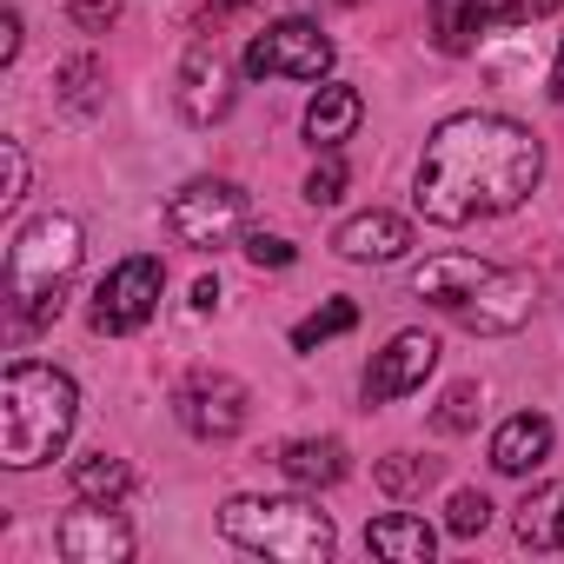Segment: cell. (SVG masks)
<instances>
[{"mask_svg": "<svg viewBox=\"0 0 564 564\" xmlns=\"http://www.w3.org/2000/svg\"><path fill=\"white\" fill-rule=\"evenodd\" d=\"M279 471H286L293 485H306V491H326V485H339L352 465H346V445H339V438H293L286 452H279Z\"/></svg>", "mask_w": 564, "mask_h": 564, "instance_id": "20", "label": "cell"}, {"mask_svg": "<svg viewBox=\"0 0 564 564\" xmlns=\"http://www.w3.org/2000/svg\"><path fill=\"white\" fill-rule=\"evenodd\" d=\"M531 306H538V286H531V272H491L485 286L452 313L465 333H485V339H498V333H518L524 319H531Z\"/></svg>", "mask_w": 564, "mask_h": 564, "instance_id": "11", "label": "cell"}, {"mask_svg": "<svg viewBox=\"0 0 564 564\" xmlns=\"http://www.w3.org/2000/svg\"><path fill=\"white\" fill-rule=\"evenodd\" d=\"M333 246H339V259H352V265H392V259L412 252V219L372 206V213H352V219L333 232Z\"/></svg>", "mask_w": 564, "mask_h": 564, "instance_id": "13", "label": "cell"}, {"mask_svg": "<svg viewBox=\"0 0 564 564\" xmlns=\"http://www.w3.org/2000/svg\"><path fill=\"white\" fill-rule=\"evenodd\" d=\"M511 531H518L524 551H564V478L531 485L524 505H518V518H511Z\"/></svg>", "mask_w": 564, "mask_h": 564, "instance_id": "18", "label": "cell"}, {"mask_svg": "<svg viewBox=\"0 0 564 564\" xmlns=\"http://www.w3.org/2000/svg\"><path fill=\"white\" fill-rule=\"evenodd\" d=\"M54 544H61L67 564H127V557H133V524H127L113 505L80 498V505L54 524Z\"/></svg>", "mask_w": 564, "mask_h": 564, "instance_id": "9", "label": "cell"}, {"mask_svg": "<svg viewBox=\"0 0 564 564\" xmlns=\"http://www.w3.org/2000/svg\"><path fill=\"white\" fill-rule=\"evenodd\" d=\"M239 8H246V0H206V14H199V28L213 34V28H219L226 14H239Z\"/></svg>", "mask_w": 564, "mask_h": 564, "instance_id": "32", "label": "cell"}, {"mask_svg": "<svg viewBox=\"0 0 564 564\" xmlns=\"http://www.w3.org/2000/svg\"><path fill=\"white\" fill-rule=\"evenodd\" d=\"M160 286H166V265L153 259V252H133V259H120L100 286H94V333H107V339H120V333H140L153 313H160Z\"/></svg>", "mask_w": 564, "mask_h": 564, "instance_id": "6", "label": "cell"}, {"mask_svg": "<svg viewBox=\"0 0 564 564\" xmlns=\"http://www.w3.org/2000/svg\"><path fill=\"white\" fill-rule=\"evenodd\" d=\"M491 272H498L491 259H471V252H432L425 265H412V293H419L425 306H438V313H458Z\"/></svg>", "mask_w": 564, "mask_h": 564, "instance_id": "14", "label": "cell"}, {"mask_svg": "<svg viewBox=\"0 0 564 564\" xmlns=\"http://www.w3.org/2000/svg\"><path fill=\"white\" fill-rule=\"evenodd\" d=\"M333 67V41L319 34V21H272L265 34L246 41V74L252 80H319Z\"/></svg>", "mask_w": 564, "mask_h": 564, "instance_id": "7", "label": "cell"}, {"mask_svg": "<svg viewBox=\"0 0 564 564\" xmlns=\"http://www.w3.org/2000/svg\"><path fill=\"white\" fill-rule=\"evenodd\" d=\"M54 100H61L67 113H94V107L107 100V67H100L94 54L61 61V74H54Z\"/></svg>", "mask_w": 564, "mask_h": 564, "instance_id": "22", "label": "cell"}, {"mask_svg": "<svg viewBox=\"0 0 564 564\" xmlns=\"http://www.w3.org/2000/svg\"><path fill=\"white\" fill-rule=\"evenodd\" d=\"M173 94H180V113H186L193 127H213V120L232 113L239 74H232V54L219 47V34H199V41L186 47L180 74H173Z\"/></svg>", "mask_w": 564, "mask_h": 564, "instance_id": "8", "label": "cell"}, {"mask_svg": "<svg viewBox=\"0 0 564 564\" xmlns=\"http://www.w3.org/2000/svg\"><path fill=\"white\" fill-rule=\"evenodd\" d=\"M352 326H359V306H352V300H326L313 319L293 326V352H313V346H326V339H339V333H352Z\"/></svg>", "mask_w": 564, "mask_h": 564, "instance_id": "23", "label": "cell"}, {"mask_svg": "<svg viewBox=\"0 0 564 564\" xmlns=\"http://www.w3.org/2000/svg\"><path fill=\"white\" fill-rule=\"evenodd\" d=\"M432 425H438V432H471V425H478V386H452L445 405L432 412Z\"/></svg>", "mask_w": 564, "mask_h": 564, "instance_id": "27", "label": "cell"}, {"mask_svg": "<svg viewBox=\"0 0 564 564\" xmlns=\"http://www.w3.org/2000/svg\"><path fill=\"white\" fill-rule=\"evenodd\" d=\"M80 219L74 213H41L14 232L8 246V306H14V326L21 333H41L61 319L67 306V286L80 272Z\"/></svg>", "mask_w": 564, "mask_h": 564, "instance_id": "3", "label": "cell"}, {"mask_svg": "<svg viewBox=\"0 0 564 564\" xmlns=\"http://www.w3.org/2000/svg\"><path fill=\"white\" fill-rule=\"evenodd\" d=\"M0 166H8V186H0V206L28 199V153H21V140H0Z\"/></svg>", "mask_w": 564, "mask_h": 564, "instance_id": "28", "label": "cell"}, {"mask_svg": "<svg viewBox=\"0 0 564 564\" xmlns=\"http://www.w3.org/2000/svg\"><path fill=\"white\" fill-rule=\"evenodd\" d=\"M445 524H452L458 538H478V531L491 524V498H485V491H452V505H445Z\"/></svg>", "mask_w": 564, "mask_h": 564, "instance_id": "26", "label": "cell"}, {"mask_svg": "<svg viewBox=\"0 0 564 564\" xmlns=\"http://www.w3.org/2000/svg\"><path fill=\"white\" fill-rule=\"evenodd\" d=\"M246 386L232 379V372H193L180 392H173V412H180V425L193 432V438H232L239 425H246Z\"/></svg>", "mask_w": 564, "mask_h": 564, "instance_id": "10", "label": "cell"}, {"mask_svg": "<svg viewBox=\"0 0 564 564\" xmlns=\"http://www.w3.org/2000/svg\"><path fill=\"white\" fill-rule=\"evenodd\" d=\"M219 306V279H199V286H193V313H213Z\"/></svg>", "mask_w": 564, "mask_h": 564, "instance_id": "33", "label": "cell"}, {"mask_svg": "<svg viewBox=\"0 0 564 564\" xmlns=\"http://www.w3.org/2000/svg\"><path fill=\"white\" fill-rule=\"evenodd\" d=\"M21 54V14H0V67H14Z\"/></svg>", "mask_w": 564, "mask_h": 564, "instance_id": "31", "label": "cell"}, {"mask_svg": "<svg viewBox=\"0 0 564 564\" xmlns=\"http://www.w3.org/2000/svg\"><path fill=\"white\" fill-rule=\"evenodd\" d=\"M538 173H544V147L531 140V127L505 113H452L432 127L419 160V219L432 226L498 219L531 199Z\"/></svg>", "mask_w": 564, "mask_h": 564, "instance_id": "1", "label": "cell"}, {"mask_svg": "<svg viewBox=\"0 0 564 564\" xmlns=\"http://www.w3.org/2000/svg\"><path fill=\"white\" fill-rule=\"evenodd\" d=\"M74 425H80V386L61 366L14 359L8 379H0V465L34 471V465L61 458Z\"/></svg>", "mask_w": 564, "mask_h": 564, "instance_id": "2", "label": "cell"}, {"mask_svg": "<svg viewBox=\"0 0 564 564\" xmlns=\"http://www.w3.org/2000/svg\"><path fill=\"white\" fill-rule=\"evenodd\" d=\"M432 366H438V339L432 333H399L386 352H372V366H366V405H392V399H405V392H419L425 379H432Z\"/></svg>", "mask_w": 564, "mask_h": 564, "instance_id": "12", "label": "cell"}, {"mask_svg": "<svg viewBox=\"0 0 564 564\" xmlns=\"http://www.w3.org/2000/svg\"><path fill=\"white\" fill-rule=\"evenodd\" d=\"M346 180H352V173H346V160H339V147H333V153H319V166L306 173V199H313V206H339V199H346Z\"/></svg>", "mask_w": 564, "mask_h": 564, "instance_id": "25", "label": "cell"}, {"mask_svg": "<svg viewBox=\"0 0 564 564\" xmlns=\"http://www.w3.org/2000/svg\"><path fill=\"white\" fill-rule=\"evenodd\" d=\"M219 531L252 551V557H279V564H326L339 531L313 498H226L219 505Z\"/></svg>", "mask_w": 564, "mask_h": 564, "instance_id": "4", "label": "cell"}, {"mask_svg": "<svg viewBox=\"0 0 564 564\" xmlns=\"http://www.w3.org/2000/svg\"><path fill=\"white\" fill-rule=\"evenodd\" d=\"M551 419L544 412H518V419H505L498 432H491V465L505 471V478H524V471H538L544 458H551Z\"/></svg>", "mask_w": 564, "mask_h": 564, "instance_id": "15", "label": "cell"}, {"mask_svg": "<svg viewBox=\"0 0 564 564\" xmlns=\"http://www.w3.org/2000/svg\"><path fill=\"white\" fill-rule=\"evenodd\" d=\"M551 100L564 107V47H557V67H551Z\"/></svg>", "mask_w": 564, "mask_h": 564, "instance_id": "34", "label": "cell"}, {"mask_svg": "<svg viewBox=\"0 0 564 564\" xmlns=\"http://www.w3.org/2000/svg\"><path fill=\"white\" fill-rule=\"evenodd\" d=\"M432 478H438V465H432V458H412V452L379 458V485H386L392 498H412V491H425Z\"/></svg>", "mask_w": 564, "mask_h": 564, "instance_id": "24", "label": "cell"}, {"mask_svg": "<svg viewBox=\"0 0 564 564\" xmlns=\"http://www.w3.org/2000/svg\"><path fill=\"white\" fill-rule=\"evenodd\" d=\"M359 113H366L359 87L333 80V87H319V94H313V107H306V140H313L319 153H333V147H346V140L359 133Z\"/></svg>", "mask_w": 564, "mask_h": 564, "instance_id": "16", "label": "cell"}, {"mask_svg": "<svg viewBox=\"0 0 564 564\" xmlns=\"http://www.w3.org/2000/svg\"><path fill=\"white\" fill-rule=\"evenodd\" d=\"M246 259H252V265H293L300 246H293V239H279V232H252V239H246Z\"/></svg>", "mask_w": 564, "mask_h": 564, "instance_id": "29", "label": "cell"}, {"mask_svg": "<svg viewBox=\"0 0 564 564\" xmlns=\"http://www.w3.org/2000/svg\"><path fill=\"white\" fill-rule=\"evenodd\" d=\"M74 491L80 498H100V505H120L127 491H133V465L127 458H113V452H87V458H74Z\"/></svg>", "mask_w": 564, "mask_h": 564, "instance_id": "21", "label": "cell"}, {"mask_svg": "<svg viewBox=\"0 0 564 564\" xmlns=\"http://www.w3.org/2000/svg\"><path fill=\"white\" fill-rule=\"evenodd\" d=\"M67 14H74V28H80V34H107V28L120 21V0H74Z\"/></svg>", "mask_w": 564, "mask_h": 564, "instance_id": "30", "label": "cell"}, {"mask_svg": "<svg viewBox=\"0 0 564 564\" xmlns=\"http://www.w3.org/2000/svg\"><path fill=\"white\" fill-rule=\"evenodd\" d=\"M425 8H432V41L445 54H471L478 34L498 21V0H425Z\"/></svg>", "mask_w": 564, "mask_h": 564, "instance_id": "19", "label": "cell"}, {"mask_svg": "<svg viewBox=\"0 0 564 564\" xmlns=\"http://www.w3.org/2000/svg\"><path fill=\"white\" fill-rule=\"evenodd\" d=\"M366 551L386 557V564H432L438 531L425 518H412V511H392V518H372L366 524Z\"/></svg>", "mask_w": 564, "mask_h": 564, "instance_id": "17", "label": "cell"}, {"mask_svg": "<svg viewBox=\"0 0 564 564\" xmlns=\"http://www.w3.org/2000/svg\"><path fill=\"white\" fill-rule=\"evenodd\" d=\"M246 213H252L246 186L213 180V173L186 180V186L166 199V226H173V239L193 246V252H219V246H232V239L246 232Z\"/></svg>", "mask_w": 564, "mask_h": 564, "instance_id": "5", "label": "cell"}]
</instances>
